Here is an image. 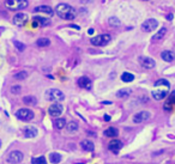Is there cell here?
I'll list each match as a JSON object with an SVG mask.
<instances>
[{"instance_id": "obj_36", "label": "cell", "mask_w": 175, "mask_h": 164, "mask_svg": "<svg viewBox=\"0 0 175 164\" xmlns=\"http://www.w3.org/2000/svg\"><path fill=\"white\" fill-rule=\"evenodd\" d=\"M104 120H106V121H110V116L106 114V115H104Z\"/></svg>"}, {"instance_id": "obj_32", "label": "cell", "mask_w": 175, "mask_h": 164, "mask_svg": "<svg viewBox=\"0 0 175 164\" xmlns=\"http://www.w3.org/2000/svg\"><path fill=\"white\" fill-rule=\"evenodd\" d=\"M46 162H47V161H46V158H45L43 156L36 157V158H32V159H31V163L32 164H45Z\"/></svg>"}, {"instance_id": "obj_22", "label": "cell", "mask_w": 175, "mask_h": 164, "mask_svg": "<svg viewBox=\"0 0 175 164\" xmlns=\"http://www.w3.org/2000/svg\"><path fill=\"white\" fill-rule=\"evenodd\" d=\"M161 58H162L164 61H167V62H172V61L175 59V55H174L173 52H170V50H166V52H163V53L161 54Z\"/></svg>"}, {"instance_id": "obj_2", "label": "cell", "mask_w": 175, "mask_h": 164, "mask_svg": "<svg viewBox=\"0 0 175 164\" xmlns=\"http://www.w3.org/2000/svg\"><path fill=\"white\" fill-rule=\"evenodd\" d=\"M46 98L51 102H61L65 99V95L58 89H49L46 91Z\"/></svg>"}, {"instance_id": "obj_38", "label": "cell", "mask_w": 175, "mask_h": 164, "mask_svg": "<svg viewBox=\"0 0 175 164\" xmlns=\"http://www.w3.org/2000/svg\"><path fill=\"white\" fill-rule=\"evenodd\" d=\"M92 32H94V29H89V30H88V34H90V35H91Z\"/></svg>"}, {"instance_id": "obj_26", "label": "cell", "mask_w": 175, "mask_h": 164, "mask_svg": "<svg viewBox=\"0 0 175 164\" xmlns=\"http://www.w3.org/2000/svg\"><path fill=\"white\" fill-rule=\"evenodd\" d=\"M36 44H37L38 47H48V46L51 44V41H49V38L42 37V38H38V40L36 41Z\"/></svg>"}, {"instance_id": "obj_37", "label": "cell", "mask_w": 175, "mask_h": 164, "mask_svg": "<svg viewBox=\"0 0 175 164\" xmlns=\"http://www.w3.org/2000/svg\"><path fill=\"white\" fill-rule=\"evenodd\" d=\"M167 18H168V20H172V19H173V13H169V16H168Z\"/></svg>"}, {"instance_id": "obj_4", "label": "cell", "mask_w": 175, "mask_h": 164, "mask_svg": "<svg viewBox=\"0 0 175 164\" xmlns=\"http://www.w3.org/2000/svg\"><path fill=\"white\" fill-rule=\"evenodd\" d=\"M110 40H112V37L108 34H102V35L92 37L90 40V43L92 46H95V47H103V46H107Z\"/></svg>"}, {"instance_id": "obj_31", "label": "cell", "mask_w": 175, "mask_h": 164, "mask_svg": "<svg viewBox=\"0 0 175 164\" xmlns=\"http://www.w3.org/2000/svg\"><path fill=\"white\" fill-rule=\"evenodd\" d=\"M26 77H28V72H25V71H20V72L14 74V79H18V80H23Z\"/></svg>"}, {"instance_id": "obj_7", "label": "cell", "mask_w": 175, "mask_h": 164, "mask_svg": "<svg viewBox=\"0 0 175 164\" xmlns=\"http://www.w3.org/2000/svg\"><path fill=\"white\" fill-rule=\"evenodd\" d=\"M157 25H158V22L156 20V19H148V20H145L143 24H142V30L143 31H145V32H151V31H154L156 28H157Z\"/></svg>"}, {"instance_id": "obj_10", "label": "cell", "mask_w": 175, "mask_h": 164, "mask_svg": "<svg viewBox=\"0 0 175 164\" xmlns=\"http://www.w3.org/2000/svg\"><path fill=\"white\" fill-rule=\"evenodd\" d=\"M22 161H23V153L20 151H12L7 158L8 163H20Z\"/></svg>"}, {"instance_id": "obj_5", "label": "cell", "mask_w": 175, "mask_h": 164, "mask_svg": "<svg viewBox=\"0 0 175 164\" xmlns=\"http://www.w3.org/2000/svg\"><path fill=\"white\" fill-rule=\"evenodd\" d=\"M16 116H17L19 120H22V121H30V120L34 119V113H32V110H30V109L22 108V109H19V110L16 113Z\"/></svg>"}, {"instance_id": "obj_25", "label": "cell", "mask_w": 175, "mask_h": 164, "mask_svg": "<svg viewBox=\"0 0 175 164\" xmlns=\"http://www.w3.org/2000/svg\"><path fill=\"white\" fill-rule=\"evenodd\" d=\"M121 80L125 83H131L134 80V76L131 74V73H128V72H124L121 74Z\"/></svg>"}, {"instance_id": "obj_28", "label": "cell", "mask_w": 175, "mask_h": 164, "mask_svg": "<svg viewBox=\"0 0 175 164\" xmlns=\"http://www.w3.org/2000/svg\"><path fill=\"white\" fill-rule=\"evenodd\" d=\"M49 159H51L52 163H59V162H61V156L59 153L53 152V153L49 155Z\"/></svg>"}, {"instance_id": "obj_8", "label": "cell", "mask_w": 175, "mask_h": 164, "mask_svg": "<svg viewBox=\"0 0 175 164\" xmlns=\"http://www.w3.org/2000/svg\"><path fill=\"white\" fill-rule=\"evenodd\" d=\"M138 61H139V64H140L144 68H146V70H151V68H154V67L156 66L155 60L151 59V58H149V56H140V58L138 59Z\"/></svg>"}, {"instance_id": "obj_3", "label": "cell", "mask_w": 175, "mask_h": 164, "mask_svg": "<svg viewBox=\"0 0 175 164\" xmlns=\"http://www.w3.org/2000/svg\"><path fill=\"white\" fill-rule=\"evenodd\" d=\"M5 5L11 11H19L28 6V0H6Z\"/></svg>"}, {"instance_id": "obj_12", "label": "cell", "mask_w": 175, "mask_h": 164, "mask_svg": "<svg viewBox=\"0 0 175 164\" xmlns=\"http://www.w3.org/2000/svg\"><path fill=\"white\" fill-rule=\"evenodd\" d=\"M168 90H169V89H167V87H163V89H157V90L155 89V90L152 91V97H154L155 99H157V101L164 99V98L167 97Z\"/></svg>"}, {"instance_id": "obj_18", "label": "cell", "mask_w": 175, "mask_h": 164, "mask_svg": "<svg viewBox=\"0 0 175 164\" xmlns=\"http://www.w3.org/2000/svg\"><path fill=\"white\" fill-rule=\"evenodd\" d=\"M34 11H35V12H43V13H46V14H48V16H53V13H54L53 8L49 7V6H47V5L37 6V7H35Z\"/></svg>"}, {"instance_id": "obj_34", "label": "cell", "mask_w": 175, "mask_h": 164, "mask_svg": "<svg viewBox=\"0 0 175 164\" xmlns=\"http://www.w3.org/2000/svg\"><path fill=\"white\" fill-rule=\"evenodd\" d=\"M14 47H16L18 50H20V52H23V50H24V48H25V46H24L23 43L18 42V41H16V42H14Z\"/></svg>"}, {"instance_id": "obj_29", "label": "cell", "mask_w": 175, "mask_h": 164, "mask_svg": "<svg viewBox=\"0 0 175 164\" xmlns=\"http://www.w3.org/2000/svg\"><path fill=\"white\" fill-rule=\"evenodd\" d=\"M130 93H131V91H130V90L124 89V90L118 91V92H116V96H118L119 98H127V97L130 96Z\"/></svg>"}, {"instance_id": "obj_1", "label": "cell", "mask_w": 175, "mask_h": 164, "mask_svg": "<svg viewBox=\"0 0 175 164\" xmlns=\"http://www.w3.org/2000/svg\"><path fill=\"white\" fill-rule=\"evenodd\" d=\"M55 12L61 19H65V20H72L77 16L76 10L69 4H59L55 7Z\"/></svg>"}, {"instance_id": "obj_19", "label": "cell", "mask_w": 175, "mask_h": 164, "mask_svg": "<svg viewBox=\"0 0 175 164\" xmlns=\"http://www.w3.org/2000/svg\"><path fill=\"white\" fill-rule=\"evenodd\" d=\"M81 146H82V149H84L85 151H94V149H95V145H94V143L90 140V139H84L82 143H81Z\"/></svg>"}, {"instance_id": "obj_33", "label": "cell", "mask_w": 175, "mask_h": 164, "mask_svg": "<svg viewBox=\"0 0 175 164\" xmlns=\"http://www.w3.org/2000/svg\"><path fill=\"white\" fill-rule=\"evenodd\" d=\"M108 22H109V24H110L112 26H119V25H120V20H119V18H116V17H110V18L108 19Z\"/></svg>"}, {"instance_id": "obj_24", "label": "cell", "mask_w": 175, "mask_h": 164, "mask_svg": "<svg viewBox=\"0 0 175 164\" xmlns=\"http://www.w3.org/2000/svg\"><path fill=\"white\" fill-rule=\"evenodd\" d=\"M23 102L26 104V105H35L37 103V99L34 97V96H25L23 98Z\"/></svg>"}, {"instance_id": "obj_9", "label": "cell", "mask_w": 175, "mask_h": 164, "mask_svg": "<svg viewBox=\"0 0 175 164\" xmlns=\"http://www.w3.org/2000/svg\"><path fill=\"white\" fill-rule=\"evenodd\" d=\"M28 19H29L28 14L20 12V13H17V14L13 17V23H14L16 25H18V26H24V25L28 23Z\"/></svg>"}, {"instance_id": "obj_21", "label": "cell", "mask_w": 175, "mask_h": 164, "mask_svg": "<svg viewBox=\"0 0 175 164\" xmlns=\"http://www.w3.org/2000/svg\"><path fill=\"white\" fill-rule=\"evenodd\" d=\"M104 135L108 138H116L119 135V131L115 127H109L104 131Z\"/></svg>"}, {"instance_id": "obj_11", "label": "cell", "mask_w": 175, "mask_h": 164, "mask_svg": "<svg viewBox=\"0 0 175 164\" xmlns=\"http://www.w3.org/2000/svg\"><path fill=\"white\" fill-rule=\"evenodd\" d=\"M51 22L49 19L47 18H43V17H40V16H35L32 18V28H37V26H46L48 25Z\"/></svg>"}, {"instance_id": "obj_23", "label": "cell", "mask_w": 175, "mask_h": 164, "mask_svg": "<svg viewBox=\"0 0 175 164\" xmlns=\"http://www.w3.org/2000/svg\"><path fill=\"white\" fill-rule=\"evenodd\" d=\"M66 129H67V133H75L78 129V123L75 121H71L70 123L66 125Z\"/></svg>"}, {"instance_id": "obj_30", "label": "cell", "mask_w": 175, "mask_h": 164, "mask_svg": "<svg viewBox=\"0 0 175 164\" xmlns=\"http://www.w3.org/2000/svg\"><path fill=\"white\" fill-rule=\"evenodd\" d=\"M155 86H162V87L170 89V84L168 83V80H166V79H158L157 82L155 83Z\"/></svg>"}, {"instance_id": "obj_13", "label": "cell", "mask_w": 175, "mask_h": 164, "mask_svg": "<svg viewBox=\"0 0 175 164\" xmlns=\"http://www.w3.org/2000/svg\"><path fill=\"white\" fill-rule=\"evenodd\" d=\"M150 119V113L149 111H139L133 116V122L134 123H140L144 122L145 120Z\"/></svg>"}, {"instance_id": "obj_20", "label": "cell", "mask_w": 175, "mask_h": 164, "mask_svg": "<svg viewBox=\"0 0 175 164\" xmlns=\"http://www.w3.org/2000/svg\"><path fill=\"white\" fill-rule=\"evenodd\" d=\"M166 34H167V29H166V28H161V29L157 31V34L152 36V38H151V40H152V42H156V41L162 40V38L166 36Z\"/></svg>"}, {"instance_id": "obj_16", "label": "cell", "mask_w": 175, "mask_h": 164, "mask_svg": "<svg viewBox=\"0 0 175 164\" xmlns=\"http://www.w3.org/2000/svg\"><path fill=\"white\" fill-rule=\"evenodd\" d=\"M24 135L26 138H35L37 135V128L34 126H28L24 128Z\"/></svg>"}, {"instance_id": "obj_15", "label": "cell", "mask_w": 175, "mask_h": 164, "mask_svg": "<svg viewBox=\"0 0 175 164\" xmlns=\"http://www.w3.org/2000/svg\"><path fill=\"white\" fill-rule=\"evenodd\" d=\"M173 107H175V91H173V92L168 96L167 102H166L164 105H163L164 110H167V111H172Z\"/></svg>"}, {"instance_id": "obj_6", "label": "cell", "mask_w": 175, "mask_h": 164, "mask_svg": "<svg viewBox=\"0 0 175 164\" xmlns=\"http://www.w3.org/2000/svg\"><path fill=\"white\" fill-rule=\"evenodd\" d=\"M63 111H64V108H63V105H61L59 102L53 103V104L49 107V109H48L49 115L53 116V117H59V116L63 114Z\"/></svg>"}, {"instance_id": "obj_14", "label": "cell", "mask_w": 175, "mask_h": 164, "mask_svg": "<svg viewBox=\"0 0 175 164\" xmlns=\"http://www.w3.org/2000/svg\"><path fill=\"white\" fill-rule=\"evenodd\" d=\"M122 146H124V144H122V141L121 140H119V139H113L110 143H109V150L112 151V152H114V153H118L121 149H122Z\"/></svg>"}, {"instance_id": "obj_17", "label": "cell", "mask_w": 175, "mask_h": 164, "mask_svg": "<svg viewBox=\"0 0 175 164\" xmlns=\"http://www.w3.org/2000/svg\"><path fill=\"white\" fill-rule=\"evenodd\" d=\"M78 85H79L81 87H83V89L90 90L91 86H92V83H91V80H90L88 77H81V78L78 79Z\"/></svg>"}, {"instance_id": "obj_35", "label": "cell", "mask_w": 175, "mask_h": 164, "mask_svg": "<svg viewBox=\"0 0 175 164\" xmlns=\"http://www.w3.org/2000/svg\"><path fill=\"white\" fill-rule=\"evenodd\" d=\"M20 89H22V87H20L19 85H14V86L11 87V92L14 93V95H16V93H19V92H20Z\"/></svg>"}, {"instance_id": "obj_27", "label": "cell", "mask_w": 175, "mask_h": 164, "mask_svg": "<svg viewBox=\"0 0 175 164\" xmlns=\"http://www.w3.org/2000/svg\"><path fill=\"white\" fill-rule=\"evenodd\" d=\"M54 126L57 129H63L66 126V120L65 119H57L54 122Z\"/></svg>"}, {"instance_id": "obj_39", "label": "cell", "mask_w": 175, "mask_h": 164, "mask_svg": "<svg viewBox=\"0 0 175 164\" xmlns=\"http://www.w3.org/2000/svg\"><path fill=\"white\" fill-rule=\"evenodd\" d=\"M0 147H1V140H0Z\"/></svg>"}]
</instances>
